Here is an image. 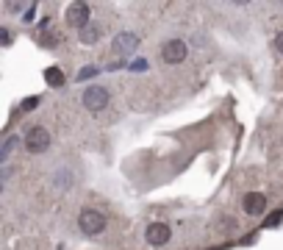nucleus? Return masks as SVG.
<instances>
[{
    "mask_svg": "<svg viewBox=\"0 0 283 250\" xmlns=\"http://www.w3.org/2000/svg\"><path fill=\"white\" fill-rule=\"evenodd\" d=\"M89 17H92V9H89L86 3H81V0H75V3L67 6V14H64V20H67V25H70V28L84 31L86 25H89Z\"/></svg>",
    "mask_w": 283,
    "mask_h": 250,
    "instance_id": "f257e3e1",
    "label": "nucleus"
},
{
    "mask_svg": "<svg viewBox=\"0 0 283 250\" xmlns=\"http://www.w3.org/2000/svg\"><path fill=\"white\" fill-rule=\"evenodd\" d=\"M23 145L28 153H42L45 147L50 145V133H47V128H42V125H33V128H28Z\"/></svg>",
    "mask_w": 283,
    "mask_h": 250,
    "instance_id": "f03ea898",
    "label": "nucleus"
},
{
    "mask_svg": "<svg viewBox=\"0 0 283 250\" xmlns=\"http://www.w3.org/2000/svg\"><path fill=\"white\" fill-rule=\"evenodd\" d=\"M78 225H81V231H84V234L95 236V234H100L103 228H106V217H103L100 211H92V208H86V211H81Z\"/></svg>",
    "mask_w": 283,
    "mask_h": 250,
    "instance_id": "7ed1b4c3",
    "label": "nucleus"
},
{
    "mask_svg": "<svg viewBox=\"0 0 283 250\" xmlns=\"http://www.w3.org/2000/svg\"><path fill=\"white\" fill-rule=\"evenodd\" d=\"M84 106L89 111H103L108 106V89L106 86H89L84 92Z\"/></svg>",
    "mask_w": 283,
    "mask_h": 250,
    "instance_id": "20e7f679",
    "label": "nucleus"
},
{
    "mask_svg": "<svg viewBox=\"0 0 283 250\" xmlns=\"http://www.w3.org/2000/svg\"><path fill=\"white\" fill-rule=\"evenodd\" d=\"M161 59L167 64H181L186 59V42H183V39H169V42H164Z\"/></svg>",
    "mask_w": 283,
    "mask_h": 250,
    "instance_id": "39448f33",
    "label": "nucleus"
},
{
    "mask_svg": "<svg viewBox=\"0 0 283 250\" xmlns=\"http://www.w3.org/2000/svg\"><path fill=\"white\" fill-rule=\"evenodd\" d=\"M169 225L167 222H153V225H147V234H144V239H147V245H153V247H164L169 242Z\"/></svg>",
    "mask_w": 283,
    "mask_h": 250,
    "instance_id": "423d86ee",
    "label": "nucleus"
},
{
    "mask_svg": "<svg viewBox=\"0 0 283 250\" xmlns=\"http://www.w3.org/2000/svg\"><path fill=\"white\" fill-rule=\"evenodd\" d=\"M136 45H139V39H136V33H120V36L114 39V53L117 56H128V53L136 50Z\"/></svg>",
    "mask_w": 283,
    "mask_h": 250,
    "instance_id": "0eeeda50",
    "label": "nucleus"
},
{
    "mask_svg": "<svg viewBox=\"0 0 283 250\" xmlns=\"http://www.w3.org/2000/svg\"><path fill=\"white\" fill-rule=\"evenodd\" d=\"M267 208V198L261 192H250V195H244V211L247 214H261Z\"/></svg>",
    "mask_w": 283,
    "mask_h": 250,
    "instance_id": "6e6552de",
    "label": "nucleus"
},
{
    "mask_svg": "<svg viewBox=\"0 0 283 250\" xmlns=\"http://www.w3.org/2000/svg\"><path fill=\"white\" fill-rule=\"evenodd\" d=\"M45 81H47L50 86H64L67 75L61 72V67H47V70H45Z\"/></svg>",
    "mask_w": 283,
    "mask_h": 250,
    "instance_id": "1a4fd4ad",
    "label": "nucleus"
},
{
    "mask_svg": "<svg viewBox=\"0 0 283 250\" xmlns=\"http://www.w3.org/2000/svg\"><path fill=\"white\" fill-rule=\"evenodd\" d=\"M100 39V28H95V25H86L84 31H81V42L84 45H95Z\"/></svg>",
    "mask_w": 283,
    "mask_h": 250,
    "instance_id": "9d476101",
    "label": "nucleus"
},
{
    "mask_svg": "<svg viewBox=\"0 0 283 250\" xmlns=\"http://www.w3.org/2000/svg\"><path fill=\"white\" fill-rule=\"evenodd\" d=\"M17 145H20V139H17V137H9V139H6V145H3V150H0V159L6 161V159L11 156V150H14Z\"/></svg>",
    "mask_w": 283,
    "mask_h": 250,
    "instance_id": "9b49d317",
    "label": "nucleus"
},
{
    "mask_svg": "<svg viewBox=\"0 0 283 250\" xmlns=\"http://www.w3.org/2000/svg\"><path fill=\"white\" fill-rule=\"evenodd\" d=\"M39 106V98H25L23 100V111H33Z\"/></svg>",
    "mask_w": 283,
    "mask_h": 250,
    "instance_id": "f8f14e48",
    "label": "nucleus"
},
{
    "mask_svg": "<svg viewBox=\"0 0 283 250\" xmlns=\"http://www.w3.org/2000/svg\"><path fill=\"white\" fill-rule=\"evenodd\" d=\"M275 47H278V53H283V31L275 36Z\"/></svg>",
    "mask_w": 283,
    "mask_h": 250,
    "instance_id": "ddd939ff",
    "label": "nucleus"
},
{
    "mask_svg": "<svg viewBox=\"0 0 283 250\" xmlns=\"http://www.w3.org/2000/svg\"><path fill=\"white\" fill-rule=\"evenodd\" d=\"M280 217H283V214H280V211H275L272 217H269V225H278V222H280Z\"/></svg>",
    "mask_w": 283,
    "mask_h": 250,
    "instance_id": "4468645a",
    "label": "nucleus"
},
{
    "mask_svg": "<svg viewBox=\"0 0 283 250\" xmlns=\"http://www.w3.org/2000/svg\"><path fill=\"white\" fill-rule=\"evenodd\" d=\"M0 39H3V45H9V39H11V33H9V31H6V28H3V31H0Z\"/></svg>",
    "mask_w": 283,
    "mask_h": 250,
    "instance_id": "2eb2a0df",
    "label": "nucleus"
},
{
    "mask_svg": "<svg viewBox=\"0 0 283 250\" xmlns=\"http://www.w3.org/2000/svg\"><path fill=\"white\" fill-rule=\"evenodd\" d=\"M134 67H136V70H147V62H144V59H139V62H136ZM134 67H130V70H134Z\"/></svg>",
    "mask_w": 283,
    "mask_h": 250,
    "instance_id": "dca6fc26",
    "label": "nucleus"
},
{
    "mask_svg": "<svg viewBox=\"0 0 283 250\" xmlns=\"http://www.w3.org/2000/svg\"><path fill=\"white\" fill-rule=\"evenodd\" d=\"M33 11H36V6H28V14H25V23H31V20H33Z\"/></svg>",
    "mask_w": 283,
    "mask_h": 250,
    "instance_id": "f3484780",
    "label": "nucleus"
}]
</instances>
